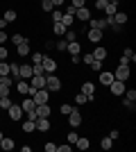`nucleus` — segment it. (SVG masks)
Listing matches in <instances>:
<instances>
[{
    "instance_id": "nucleus-13",
    "label": "nucleus",
    "mask_w": 136,
    "mask_h": 152,
    "mask_svg": "<svg viewBox=\"0 0 136 152\" xmlns=\"http://www.w3.org/2000/svg\"><path fill=\"white\" fill-rule=\"evenodd\" d=\"M32 77V66L30 64H23L18 68V80H30Z\"/></svg>"
},
{
    "instance_id": "nucleus-9",
    "label": "nucleus",
    "mask_w": 136,
    "mask_h": 152,
    "mask_svg": "<svg viewBox=\"0 0 136 152\" xmlns=\"http://www.w3.org/2000/svg\"><path fill=\"white\" fill-rule=\"evenodd\" d=\"M9 118H12V121H20V118H23V107L12 102V107H9Z\"/></svg>"
},
{
    "instance_id": "nucleus-24",
    "label": "nucleus",
    "mask_w": 136,
    "mask_h": 152,
    "mask_svg": "<svg viewBox=\"0 0 136 152\" xmlns=\"http://www.w3.org/2000/svg\"><path fill=\"white\" fill-rule=\"evenodd\" d=\"M20 107H23V111H30V109L36 107V104H34V100H32V95H27L25 100H23V104H20Z\"/></svg>"
},
{
    "instance_id": "nucleus-27",
    "label": "nucleus",
    "mask_w": 136,
    "mask_h": 152,
    "mask_svg": "<svg viewBox=\"0 0 136 152\" xmlns=\"http://www.w3.org/2000/svg\"><path fill=\"white\" fill-rule=\"evenodd\" d=\"M64 39L68 41V43H73V41H77V34H75V32L68 27V30H66V34H64Z\"/></svg>"
},
{
    "instance_id": "nucleus-47",
    "label": "nucleus",
    "mask_w": 136,
    "mask_h": 152,
    "mask_svg": "<svg viewBox=\"0 0 136 152\" xmlns=\"http://www.w3.org/2000/svg\"><path fill=\"white\" fill-rule=\"evenodd\" d=\"M107 7V0H95V9H104Z\"/></svg>"
},
{
    "instance_id": "nucleus-46",
    "label": "nucleus",
    "mask_w": 136,
    "mask_h": 152,
    "mask_svg": "<svg viewBox=\"0 0 136 152\" xmlns=\"http://www.w3.org/2000/svg\"><path fill=\"white\" fill-rule=\"evenodd\" d=\"M123 55H125V57H129L132 61H134V59H136V55H134V50H132V48H127V50H125Z\"/></svg>"
},
{
    "instance_id": "nucleus-30",
    "label": "nucleus",
    "mask_w": 136,
    "mask_h": 152,
    "mask_svg": "<svg viewBox=\"0 0 136 152\" xmlns=\"http://www.w3.org/2000/svg\"><path fill=\"white\" fill-rule=\"evenodd\" d=\"M12 107V100H9V95H2L0 98V109H9Z\"/></svg>"
},
{
    "instance_id": "nucleus-51",
    "label": "nucleus",
    "mask_w": 136,
    "mask_h": 152,
    "mask_svg": "<svg viewBox=\"0 0 136 152\" xmlns=\"http://www.w3.org/2000/svg\"><path fill=\"white\" fill-rule=\"evenodd\" d=\"M66 45H68V41H66V39H61V41L57 43V48H59V50H66Z\"/></svg>"
},
{
    "instance_id": "nucleus-31",
    "label": "nucleus",
    "mask_w": 136,
    "mask_h": 152,
    "mask_svg": "<svg viewBox=\"0 0 136 152\" xmlns=\"http://www.w3.org/2000/svg\"><path fill=\"white\" fill-rule=\"evenodd\" d=\"M41 9H43V12H48V14H50L52 9H55V5H52L50 0H41Z\"/></svg>"
},
{
    "instance_id": "nucleus-38",
    "label": "nucleus",
    "mask_w": 136,
    "mask_h": 152,
    "mask_svg": "<svg viewBox=\"0 0 136 152\" xmlns=\"http://www.w3.org/2000/svg\"><path fill=\"white\" fill-rule=\"evenodd\" d=\"M66 139H68V143H71V145H75V141H77L79 136H77V132H68V136H66Z\"/></svg>"
},
{
    "instance_id": "nucleus-33",
    "label": "nucleus",
    "mask_w": 136,
    "mask_h": 152,
    "mask_svg": "<svg viewBox=\"0 0 136 152\" xmlns=\"http://www.w3.org/2000/svg\"><path fill=\"white\" fill-rule=\"evenodd\" d=\"M125 100L134 102V100H136V91H134V89H125Z\"/></svg>"
},
{
    "instance_id": "nucleus-42",
    "label": "nucleus",
    "mask_w": 136,
    "mask_h": 152,
    "mask_svg": "<svg viewBox=\"0 0 136 152\" xmlns=\"http://www.w3.org/2000/svg\"><path fill=\"white\" fill-rule=\"evenodd\" d=\"M71 5L75 7V9H79V7H84V5H86V0H71Z\"/></svg>"
},
{
    "instance_id": "nucleus-54",
    "label": "nucleus",
    "mask_w": 136,
    "mask_h": 152,
    "mask_svg": "<svg viewBox=\"0 0 136 152\" xmlns=\"http://www.w3.org/2000/svg\"><path fill=\"white\" fill-rule=\"evenodd\" d=\"M71 61H73V64H79V61H82V57H79V55H73Z\"/></svg>"
},
{
    "instance_id": "nucleus-45",
    "label": "nucleus",
    "mask_w": 136,
    "mask_h": 152,
    "mask_svg": "<svg viewBox=\"0 0 136 152\" xmlns=\"http://www.w3.org/2000/svg\"><path fill=\"white\" fill-rule=\"evenodd\" d=\"M7 39H9V37H7V32H5V30H0V45H5V43H7Z\"/></svg>"
},
{
    "instance_id": "nucleus-36",
    "label": "nucleus",
    "mask_w": 136,
    "mask_h": 152,
    "mask_svg": "<svg viewBox=\"0 0 136 152\" xmlns=\"http://www.w3.org/2000/svg\"><path fill=\"white\" fill-rule=\"evenodd\" d=\"M0 75H9V64L0 61Z\"/></svg>"
},
{
    "instance_id": "nucleus-58",
    "label": "nucleus",
    "mask_w": 136,
    "mask_h": 152,
    "mask_svg": "<svg viewBox=\"0 0 136 152\" xmlns=\"http://www.w3.org/2000/svg\"><path fill=\"white\" fill-rule=\"evenodd\" d=\"M107 2H113V0H107Z\"/></svg>"
},
{
    "instance_id": "nucleus-28",
    "label": "nucleus",
    "mask_w": 136,
    "mask_h": 152,
    "mask_svg": "<svg viewBox=\"0 0 136 152\" xmlns=\"http://www.w3.org/2000/svg\"><path fill=\"white\" fill-rule=\"evenodd\" d=\"M2 18H5L7 23H14V20H16V12H14V9H7V12H5V16H2Z\"/></svg>"
},
{
    "instance_id": "nucleus-3",
    "label": "nucleus",
    "mask_w": 136,
    "mask_h": 152,
    "mask_svg": "<svg viewBox=\"0 0 136 152\" xmlns=\"http://www.w3.org/2000/svg\"><path fill=\"white\" fill-rule=\"evenodd\" d=\"M45 89L48 91H59L61 89V80H59L57 75H48L45 77Z\"/></svg>"
},
{
    "instance_id": "nucleus-29",
    "label": "nucleus",
    "mask_w": 136,
    "mask_h": 152,
    "mask_svg": "<svg viewBox=\"0 0 136 152\" xmlns=\"http://www.w3.org/2000/svg\"><path fill=\"white\" fill-rule=\"evenodd\" d=\"M100 148H102V150H111V148H113V141H111L109 136H107V139H102V141H100Z\"/></svg>"
},
{
    "instance_id": "nucleus-11",
    "label": "nucleus",
    "mask_w": 136,
    "mask_h": 152,
    "mask_svg": "<svg viewBox=\"0 0 136 152\" xmlns=\"http://www.w3.org/2000/svg\"><path fill=\"white\" fill-rule=\"evenodd\" d=\"M41 66H43L45 73H55V70H57V61H55V59H50V57H43Z\"/></svg>"
},
{
    "instance_id": "nucleus-32",
    "label": "nucleus",
    "mask_w": 136,
    "mask_h": 152,
    "mask_svg": "<svg viewBox=\"0 0 136 152\" xmlns=\"http://www.w3.org/2000/svg\"><path fill=\"white\" fill-rule=\"evenodd\" d=\"M34 129H36V127H34V121H25L23 123V132L30 134V132H34Z\"/></svg>"
},
{
    "instance_id": "nucleus-15",
    "label": "nucleus",
    "mask_w": 136,
    "mask_h": 152,
    "mask_svg": "<svg viewBox=\"0 0 136 152\" xmlns=\"http://www.w3.org/2000/svg\"><path fill=\"white\" fill-rule=\"evenodd\" d=\"M89 25L93 27V30H104L109 23H107V18H89Z\"/></svg>"
},
{
    "instance_id": "nucleus-53",
    "label": "nucleus",
    "mask_w": 136,
    "mask_h": 152,
    "mask_svg": "<svg viewBox=\"0 0 136 152\" xmlns=\"http://www.w3.org/2000/svg\"><path fill=\"white\" fill-rule=\"evenodd\" d=\"M2 95H9V89H7V86H0V98H2Z\"/></svg>"
},
{
    "instance_id": "nucleus-57",
    "label": "nucleus",
    "mask_w": 136,
    "mask_h": 152,
    "mask_svg": "<svg viewBox=\"0 0 136 152\" xmlns=\"http://www.w3.org/2000/svg\"><path fill=\"white\" fill-rule=\"evenodd\" d=\"M0 141H2V132H0Z\"/></svg>"
},
{
    "instance_id": "nucleus-40",
    "label": "nucleus",
    "mask_w": 136,
    "mask_h": 152,
    "mask_svg": "<svg viewBox=\"0 0 136 152\" xmlns=\"http://www.w3.org/2000/svg\"><path fill=\"white\" fill-rule=\"evenodd\" d=\"M43 57H45V55H41V52L32 55V64H41V61H43Z\"/></svg>"
},
{
    "instance_id": "nucleus-44",
    "label": "nucleus",
    "mask_w": 136,
    "mask_h": 152,
    "mask_svg": "<svg viewBox=\"0 0 136 152\" xmlns=\"http://www.w3.org/2000/svg\"><path fill=\"white\" fill-rule=\"evenodd\" d=\"M12 41H14L16 45H18L20 41H25V37H23V34H14V37H12Z\"/></svg>"
},
{
    "instance_id": "nucleus-20",
    "label": "nucleus",
    "mask_w": 136,
    "mask_h": 152,
    "mask_svg": "<svg viewBox=\"0 0 136 152\" xmlns=\"http://www.w3.org/2000/svg\"><path fill=\"white\" fill-rule=\"evenodd\" d=\"M91 55H93V59H100V61H104V59H107V48H95Z\"/></svg>"
},
{
    "instance_id": "nucleus-16",
    "label": "nucleus",
    "mask_w": 136,
    "mask_h": 152,
    "mask_svg": "<svg viewBox=\"0 0 136 152\" xmlns=\"http://www.w3.org/2000/svg\"><path fill=\"white\" fill-rule=\"evenodd\" d=\"M16 52H18L20 57H27V55H30V41H27V39H25V41H20V43L16 45Z\"/></svg>"
},
{
    "instance_id": "nucleus-14",
    "label": "nucleus",
    "mask_w": 136,
    "mask_h": 152,
    "mask_svg": "<svg viewBox=\"0 0 136 152\" xmlns=\"http://www.w3.org/2000/svg\"><path fill=\"white\" fill-rule=\"evenodd\" d=\"M34 109H36V116H39V118H50V111H52V109L48 107V102H45V104H36Z\"/></svg>"
},
{
    "instance_id": "nucleus-1",
    "label": "nucleus",
    "mask_w": 136,
    "mask_h": 152,
    "mask_svg": "<svg viewBox=\"0 0 136 152\" xmlns=\"http://www.w3.org/2000/svg\"><path fill=\"white\" fill-rule=\"evenodd\" d=\"M129 75H132V68H129V66H125V64H118L116 73H113V80H120V82H127V80H129Z\"/></svg>"
},
{
    "instance_id": "nucleus-6",
    "label": "nucleus",
    "mask_w": 136,
    "mask_h": 152,
    "mask_svg": "<svg viewBox=\"0 0 136 152\" xmlns=\"http://www.w3.org/2000/svg\"><path fill=\"white\" fill-rule=\"evenodd\" d=\"M30 86L32 89H45V75H32L30 77Z\"/></svg>"
},
{
    "instance_id": "nucleus-39",
    "label": "nucleus",
    "mask_w": 136,
    "mask_h": 152,
    "mask_svg": "<svg viewBox=\"0 0 136 152\" xmlns=\"http://www.w3.org/2000/svg\"><path fill=\"white\" fill-rule=\"evenodd\" d=\"M52 20H55V23H59V20H61V16H64V14H61V12H59V9H52Z\"/></svg>"
},
{
    "instance_id": "nucleus-37",
    "label": "nucleus",
    "mask_w": 136,
    "mask_h": 152,
    "mask_svg": "<svg viewBox=\"0 0 136 152\" xmlns=\"http://www.w3.org/2000/svg\"><path fill=\"white\" fill-rule=\"evenodd\" d=\"M91 68L95 70V73H100V70H102V61H100V59H93V64H91Z\"/></svg>"
},
{
    "instance_id": "nucleus-8",
    "label": "nucleus",
    "mask_w": 136,
    "mask_h": 152,
    "mask_svg": "<svg viewBox=\"0 0 136 152\" xmlns=\"http://www.w3.org/2000/svg\"><path fill=\"white\" fill-rule=\"evenodd\" d=\"M34 91H36V89H32L27 80H18V93H20V95H32Z\"/></svg>"
},
{
    "instance_id": "nucleus-49",
    "label": "nucleus",
    "mask_w": 136,
    "mask_h": 152,
    "mask_svg": "<svg viewBox=\"0 0 136 152\" xmlns=\"http://www.w3.org/2000/svg\"><path fill=\"white\" fill-rule=\"evenodd\" d=\"M57 150L59 152H71L73 148H71V143H68V145H57Z\"/></svg>"
},
{
    "instance_id": "nucleus-34",
    "label": "nucleus",
    "mask_w": 136,
    "mask_h": 152,
    "mask_svg": "<svg viewBox=\"0 0 136 152\" xmlns=\"http://www.w3.org/2000/svg\"><path fill=\"white\" fill-rule=\"evenodd\" d=\"M45 70H43V66L41 64H32V75H43Z\"/></svg>"
},
{
    "instance_id": "nucleus-43",
    "label": "nucleus",
    "mask_w": 136,
    "mask_h": 152,
    "mask_svg": "<svg viewBox=\"0 0 136 152\" xmlns=\"http://www.w3.org/2000/svg\"><path fill=\"white\" fill-rule=\"evenodd\" d=\"M7 59V45H0V61Z\"/></svg>"
},
{
    "instance_id": "nucleus-22",
    "label": "nucleus",
    "mask_w": 136,
    "mask_h": 152,
    "mask_svg": "<svg viewBox=\"0 0 136 152\" xmlns=\"http://www.w3.org/2000/svg\"><path fill=\"white\" fill-rule=\"evenodd\" d=\"M66 30H68V27H66L64 23H55V25H52V32H55L57 37H64V34H66Z\"/></svg>"
},
{
    "instance_id": "nucleus-48",
    "label": "nucleus",
    "mask_w": 136,
    "mask_h": 152,
    "mask_svg": "<svg viewBox=\"0 0 136 152\" xmlns=\"http://www.w3.org/2000/svg\"><path fill=\"white\" fill-rule=\"evenodd\" d=\"M45 152H57V145L55 143H45Z\"/></svg>"
},
{
    "instance_id": "nucleus-4",
    "label": "nucleus",
    "mask_w": 136,
    "mask_h": 152,
    "mask_svg": "<svg viewBox=\"0 0 136 152\" xmlns=\"http://www.w3.org/2000/svg\"><path fill=\"white\" fill-rule=\"evenodd\" d=\"M82 93H84L89 100H95V84L93 82H84L82 84Z\"/></svg>"
},
{
    "instance_id": "nucleus-26",
    "label": "nucleus",
    "mask_w": 136,
    "mask_h": 152,
    "mask_svg": "<svg viewBox=\"0 0 136 152\" xmlns=\"http://www.w3.org/2000/svg\"><path fill=\"white\" fill-rule=\"evenodd\" d=\"M73 20H75V16H73V14H64V16H61V20H59V23H64L66 27H71V25H73Z\"/></svg>"
},
{
    "instance_id": "nucleus-17",
    "label": "nucleus",
    "mask_w": 136,
    "mask_h": 152,
    "mask_svg": "<svg viewBox=\"0 0 136 152\" xmlns=\"http://www.w3.org/2000/svg\"><path fill=\"white\" fill-rule=\"evenodd\" d=\"M34 127H36L39 132H48V129H50V121H48V118H36V121H34Z\"/></svg>"
},
{
    "instance_id": "nucleus-50",
    "label": "nucleus",
    "mask_w": 136,
    "mask_h": 152,
    "mask_svg": "<svg viewBox=\"0 0 136 152\" xmlns=\"http://www.w3.org/2000/svg\"><path fill=\"white\" fill-rule=\"evenodd\" d=\"M82 61H84V64H89V66H91V64H93V55H84V57H82Z\"/></svg>"
},
{
    "instance_id": "nucleus-56",
    "label": "nucleus",
    "mask_w": 136,
    "mask_h": 152,
    "mask_svg": "<svg viewBox=\"0 0 136 152\" xmlns=\"http://www.w3.org/2000/svg\"><path fill=\"white\" fill-rule=\"evenodd\" d=\"M5 25H7V20H5V18H0V30H5Z\"/></svg>"
},
{
    "instance_id": "nucleus-35",
    "label": "nucleus",
    "mask_w": 136,
    "mask_h": 152,
    "mask_svg": "<svg viewBox=\"0 0 136 152\" xmlns=\"http://www.w3.org/2000/svg\"><path fill=\"white\" fill-rule=\"evenodd\" d=\"M75 102H77V104H84V102H89V98H86V95L82 93V91H79V93L75 95Z\"/></svg>"
},
{
    "instance_id": "nucleus-19",
    "label": "nucleus",
    "mask_w": 136,
    "mask_h": 152,
    "mask_svg": "<svg viewBox=\"0 0 136 152\" xmlns=\"http://www.w3.org/2000/svg\"><path fill=\"white\" fill-rule=\"evenodd\" d=\"M102 12H107V16H113V14L118 12V0H113V2H107V7H104Z\"/></svg>"
},
{
    "instance_id": "nucleus-10",
    "label": "nucleus",
    "mask_w": 136,
    "mask_h": 152,
    "mask_svg": "<svg viewBox=\"0 0 136 152\" xmlns=\"http://www.w3.org/2000/svg\"><path fill=\"white\" fill-rule=\"evenodd\" d=\"M75 16H77L79 20H89V18H93V14H91V9L89 7H79V9H75Z\"/></svg>"
},
{
    "instance_id": "nucleus-55",
    "label": "nucleus",
    "mask_w": 136,
    "mask_h": 152,
    "mask_svg": "<svg viewBox=\"0 0 136 152\" xmlns=\"http://www.w3.org/2000/svg\"><path fill=\"white\" fill-rule=\"evenodd\" d=\"M50 2H52V5H55V7H61V5H64V2H66V0H50Z\"/></svg>"
},
{
    "instance_id": "nucleus-23",
    "label": "nucleus",
    "mask_w": 136,
    "mask_h": 152,
    "mask_svg": "<svg viewBox=\"0 0 136 152\" xmlns=\"http://www.w3.org/2000/svg\"><path fill=\"white\" fill-rule=\"evenodd\" d=\"M14 145H16V143H14V139H5V136H2V141H0V148H2V150H14Z\"/></svg>"
},
{
    "instance_id": "nucleus-12",
    "label": "nucleus",
    "mask_w": 136,
    "mask_h": 152,
    "mask_svg": "<svg viewBox=\"0 0 136 152\" xmlns=\"http://www.w3.org/2000/svg\"><path fill=\"white\" fill-rule=\"evenodd\" d=\"M113 82V70H100V84H102V86H109V84Z\"/></svg>"
},
{
    "instance_id": "nucleus-7",
    "label": "nucleus",
    "mask_w": 136,
    "mask_h": 152,
    "mask_svg": "<svg viewBox=\"0 0 136 152\" xmlns=\"http://www.w3.org/2000/svg\"><path fill=\"white\" fill-rule=\"evenodd\" d=\"M109 91L113 95H123L125 93V82H120V80H113V82L109 84Z\"/></svg>"
},
{
    "instance_id": "nucleus-18",
    "label": "nucleus",
    "mask_w": 136,
    "mask_h": 152,
    "mask_svg": "<svg viewBox=\"0 0 136 152\" xmlns=\"http://www.w3.org/2000/svg\"><path fill=\"white\" fill-rule=\"evenodd\" d=\"M102 30H93V27H91L89 30V41H93V43H100V41H102Z\"/></svg>"
},
{
    "instance_id": "nucleus-52",
    "label": "nucleus",
    "mask_w": 136,
    "mask_h": 152,
    "mask_svg": "<svg viewBox=\"0 0 136 152\" xmlns=\"http://www.w3.org/2000/svg\"><path fill=\"white\" fill-rule=\"evenodd\" d=\"M118 136H120V134H118V129H111V132H109V139H111V141H116Z\"/></svg>"
},
{
    "instance_id": "nucleus-41",
    "label": "nucleus",
    "mask_w": 136,
    "mask_h": 152,
    "mask_svg": "<svg viewBox=\"0 0 136 152\" xmlns=\"http://www.w3.org/2000/svg\"><path fill=\"white\" fill-rule=\"evenodd\" d=\"M59 111L68 116V114H71V111H73V107H71V104H61V107H59Z\"/></svg>"
},
{
    "instance_id": "nucleus-21",
    "label": "nucleus",
    "mask_w": 136,
    "mask_h": 152,
    "mask_svg": "<svg viewBox=\"0 0 136 152\" xmlns=\"http://www.w3.org/2000/svg\"><path fill=\"white\" fill-rule=\"evenodd\" d=\"M75 145H77V150H89V148H91V141L84 139V136H79V139L75 141Z\"/></svg>"
},
{
    "instance_id": "nucleus-5",
    "label": "nucleus",
    "mask_w": 136,
    "mask_h": 152,
    "mask_svg": "<svg viewBox=\"0 0 136 152\" xmlns=\"http://www.w3.org/2000/svg\"><path fill=\"white\" fill-rule=\"evenodd\" d=\"M68 125L71 127H79L82 125V114H79L77 109H73L71 114H68Z\"/></svg>"
},
{
    "instance_id": "nucleus-2",
    "label": "nucleus",
    "mask_w": 136,
    "mask_h": 152,
    "mask_svg": "<svg viewBox=\"0 0 136 152\" xmlns=\"http://www.w3.org/2000/svg\"><path fill=\"white\" fill-rule=\"evenodd\" d=\"M32 100H34V104H45V102L50 100V91L48 89H36L32 93Z\"/></svg>"
},
{
    "instance_id": "nucleus-25",
    "label": "nucleus",
    "mask_w": 136,
    "mask_h": 152,
    "mask_svg": "<svg viewBox=\"0 0 136 152\" xmlns=\"http://www.w3.org/2000/svg\"><path fill=\"white\" fill-rule=\"evenodd\" d=\"M66 50L71 52V55H79V50H82V48H79V43H77V41H73V43H68V45H66Z\"/></svg>"
}]
</instances>
